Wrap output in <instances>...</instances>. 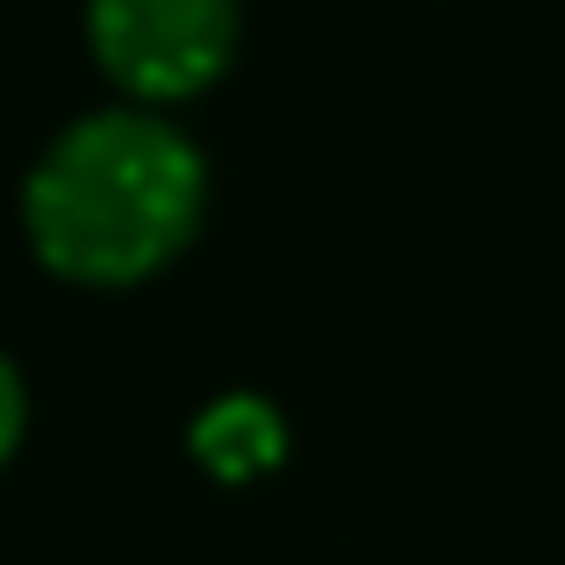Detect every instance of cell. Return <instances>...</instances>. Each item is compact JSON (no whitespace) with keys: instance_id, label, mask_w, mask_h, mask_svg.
Masks as SVG:
<instances>
[{"instance_id":"1","label":"cell","mask_w":565,"mask_h":565,"mask_svg":"<svg viewBox=\"0 0 565 565\" xmlns=\"http://www.w3.org/2000/svg\"><path fill=\"white\" fill-rule=\"evenodd\" d=\"M201 193V158L180 129L143 108H108L72 122L36 158L22 186V222L51 273L79 287H129L151 279L193 236Z\"/></svg>"},{"instance_id":"2","label":"cell","mask_w":565,"mask_h":565,"mask_svg":"<svg viewBox=\"0 0 565 565\" xmlns=\"http://www.w3.org/2000/svg\"><path fill=\"white\" fill-rule=\"evenodd\" d=\"M94 57L122 94L180 100L201 94L236 43V0H94L86 8Z\"/></svg>"},{"instance_id":"3","label":"cell","mask_w":565,"mask_h":565,"mask_svg":"<svg viewBox=\"0 0 565 565\" xmlns=\"http://www.w3.org/2000/svg\"><path fill=\"white\" fill-rule=\"evenodd\" d=\"M279 451H287V429L250 394L215 401V408L193 423V458H201L215 480H258L265 466H279Z\"/></svg>"},{"instance_id":"4","label":"cell","mask_w":565,"mask_h":565,"mask_svg":"<svg viewBox=\"0 0 565 565\" xmlns=\"http://www.w3.org/2000/svg\"><path fill=\"white\" fill-rule=\"evenodd\" d=\"M22 423H29L22 373H14V365L0 359V466H8V458H14V444H22Z\"/></svg>"}]
</instances>
